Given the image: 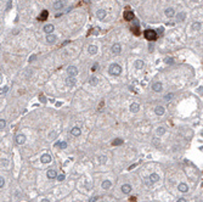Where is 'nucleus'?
<instances>
[{"mask_svg":"<svg viewBox=\"0 0 203 202\" xmlns=\"http://www.w3.org/2000/svg\"><path fill=\"white\" fill-rule=\"evenodd\" d=\"M167 25H168V26H174V22H168Z\"/></svg>","mask_w":203,"mask_h":202,"instance_id":"49530a36","label":"nucleus"},{"mask_svg":"<svg viewBox=\"0 0 203 202\" xmlns=\"http://www.w3.org/2000/svg\"><path fill=\"white\" fill-rule=\"evenodd\" d=\"M57 180L58 181H63V180H65V174H60V175H57Z\"/></svg>","mask_w":203,"mask_h":202,"instance_id":"c9c22d12","label":"nucleus"},{"mask_svg":"<svg viewBox=\"0 0 203 202\" xmlns=\"http://www.w3.org/2000/svg\"><path fill=\"white\" fill-rule=\"evenodd\" d=\"M96 17H97L99 20H103V18L106 17V11H105V10H99V11L96 12Z\"/></svg>","mask_w":203,"mask_h":202,"instance_id":"5701e85b","label":"nucleus"},{"mask_svg":"<svg viewBox=\"0 0 203 202\" xmlns=\"http://www.w3.org/2000/svg\"><path fill=\"white\" fill-rule=\"evenodd\" d=\"M173 98H174V94H167V95L164 96V100H165V101H167V102H168V101H170V100H172Z\"/></svg>","mask_w":203,"mask_h":202,"instance_id":"7c9ffc66","label":"nucleus"},{"mask_svg":"<svg viewBox=\"0 0 203 202\" xmlns=\"http://www.w3.org/2000/svg\"><path fill=\"white\" fill-rule=\"evenodd\" d=\"M178 189H179V191H181V192H187V191H189V186H187L186 184H184V183L179 184Z\"/></svg>","mask_w":203,"mask_h":202,"instance_id":"aec40b11","label":"nucleus"},{"mask_svg":"<svg viewBox=\"0 0 203 202\" xmlns=\"http://www.w3.org/2000/svg\"><path fill=\"white\" fill-rule=\"evenodd\" d=\"M16 144L17 145H23L26 143V136L23 135V134H18L17 136H16Z\"/></svg>","mask_w":203,"mask_h":202,"instance_id":"20e7f679","label":"nucleus"},{"mask_svg":"<svg viewBox=\"0 0 203 202\" xmlns=\"http://www.w3.org/2000/svg\"><path fill=\"white\" fill-rule=\"evenodd\" d=\"M46 42L50 44H54L56 42V35H54V34H47L46 35Z\"/></svg>","mask_w":203,"mask_h":202,"instance_id":"4468645a","label":"nucleus"},{"mask_svg":"<svg viewBox=\"0 0 203 202\" xmlns=\"http://www.w3.org/2000/svg\"><path fill=\"white\" fill-rule=\"evenodd\" d=\"M97 83H99L97 77H91V78L89 79V84H90V85H97Z\"/></svg>","mask_w":203,"mask_h":202,"instance_id":"a878e982","label":"nucleus"},{"mask_svg":"<svg viewBox=\"0 0 203 202\" xmlns=\"http://www.w3.org/2000/svg\"><path fill=\"white\" fill-rule=\"evenodd\" d=\"M34 60H35V55H33V56L29 57V62H32V61H34Z\"/></svg>","mask_w":203,"mask_h":202,"instance_id":"37998d69","label":"nucleus"},{"mask_svg":"<svg viewBox=\"0 0 203 202\" xmlns=\"http://www.w3.org/2000/svg\"><path fill=\"white\" fill-rule=\"evenodd\" d=\"M162 88H163V85H162V83L160 82H156V83H153L152 84V90L153 91H162Z\"/></svg>","mask_w":203,"mask_h":202,"instance_id":"1a4fd4ad","label":"nucleus"},{"mask_svg":"<svg viewBox=\"0 0 203 202\" xmlns=\"http://www.w3.org/2000/svg\"><path fill=\"white\" fill-rule=\"evenodd\" d=\"M40 202H50V201H49L47 199H44V200H42V201H40Z\"/></svg>","mask_w":203,"mask_h":202,"instance_id":"de8ad7c7","label":"nucleus"},{"mask_svg":"<svg viewBox=\"0 0 203 202\" xmlns=\"http://www.w3.org/2000/svg\"><path fill=\"white\" fill-rule=\"evenodd\" d=\"M65 4H66V0H58L54 4V9L55 10H61L65 7Z\"/></svg>","mask_w":203,"mask_h":202,"instance_id":"39448f33","label":"nucleus"},{"mask_svg":"<svg viewBox=\"0 0 203 202\" xmlns=\"http://www.w3.org/2000/svg\"><path fill=\"white\" fill-rule=\"evenodd\" d=\"M111 186H112V183H111L110 180H105V181H102V189L108 190Z\"/></svg>","mask_w":203,"mask_h":202,"instance_id":"b1692460","label":"nucleus"},{"mask_svg":"<svg viewBox=\"0 0 203 202\" xmlns=\"http://www.w3.org/2000/svg\"><path fill=\"white\" fill-rule=\"evenodd\" d=\"M148 179H150V181H151V183H157V181L159 180V175H158V174H156V173H152L151 175H150V178H148Z\"/></svg>","mask_w":203,"mask_h":202,"instance_id":"2eb2a0df","label":"nucleus"},{"mask_svg":"<svg viewBox=\"0 0 203 202\" xmlns=\"http://www.w3.org/2000/svg\"><path fill=\"white\" fill-rule=\"evenodd\" d=\"M97 32H99V28H94V29H92V34H97Z\"/></svg>","mask_w":203,"mask_h":202,"instance_id":"a19ab883","label":"nucleus"},{"mask_svg":"<svg viewBox=\"0 0 203 202\" xmlns=\"http://www.w3.org/2000/svg\"><path fill=\"white\" fill-rule=\"evenodd\" d=\"M46 175H47L49 179H55V178H57V174H56V172H55L54 169H49L47 173H46Z\"/></svg>","mask_w":203,"mask_h":202,"instance_id":"dca6fc26","label":"nucleus"},{"mask_svg":"<svg viewBox=\"0 0 203 202\" xmlns=\"http://www.w3.org/2000/svg\"><path fill=\"white\" fill-rule=\"evenodd\" d=\"M75 79H74V77H68L67 79H66V84L68 85V87H73L74 84H75Z\"/></svg>","mask_w":203,"mask_h":202,"instance_id":"6ab92c4d","label":"nucleus"},{"mask_svg":"<svg viewBox=\"0 0 203 202\" xmlns=\"http://www.w3.org/2000/svg\"><path fill=\"white\" fill-rule=\"evenodd\" d=\"M164 14H165V16H167V17L172 18V17H174V16H175V11H174V9H172V7H168V9H165Z\"/></svg>","mask_w":203,"mask_h":202,"instance_id":"9d476101","label":"nucleus"},{"mask_svg":"<svg viewBox=\"0 0 203 202\" xmlns=\"http://www.w3.org/2000/svg\"><path fill=\"white\" fill-rule=\"evenodd\" d=\"M144 35L148 42H155L157 39V33L153 30V29H146L144 32Z\"/></svg>","mask_w":203,"mask_h":202,"instance_id":"f257e3e1","label":"nucleus"},{"mask_svg":"<svg viewBox=\"0 0 203 202\" xmlns=\"http://www.w3.org/2000/svg\"><path fill=\"white\" fill-rule=\"evenodd\" d=\"M97 199H99V197H97V196H95V197H92V199L90 200V202H95V201H97Z\"/></svg>","mask_w":203,"mask_h":202,"instance_id":"79ce46f5","label":"nucleus"},{"mask_svg":"<svg viewBox=\"0 0 203 202\" xmlns=\"http://www.w3.org/2000/svg\"><path fill=\"white\" fill-rule=\"evenodd\" d=\"M67 73L69 74V77H75L78 74V68L75 66H69L67 68Z\"/></svg>","mask_w":203,"mask_h":202,"instance_id":"7ed1b4c3","label":"nucleus"},{"mask_svg":"<svg viewBox=\"0 0 203 202\" xmlns=\"http://www.w3.org/2000/svg\"><path fill=\"white\" fill-rule=\"evenodd\" d=\"M185 18H186V14L185 12H180V14L176 15V22H182Z\"/></svg>","mask_w":203,"mask_h":202,"instance_id":"4be33fe9","label":"nucleus"},{"mask_svg":"<svg viewBox=\"0 0 203 202\" xmlns=\"http://www.w3.org/2000/svg\"><path fill=\"white\" fill-rule=\"evenodd\" d=\"M5 126H6V122H5V119L1 118V119H0V129L2 130L4 128H5Z\"/></svg>","mask_w":203,"mask_h":202,"instance_id":"473e14b6","label":"nucleus"},{"mask_svg":"<svg viewBox=\"0 0 203 202\" xmlns=\"http://www.w3.org/2000/svg\"><path fill=\"white\" fill-rule=\"evenodd\" d=\"M200 28H201V23H200V22H195V23L192 25V29H193V30H198Z\"/></svg>","mask_w":203,"mask_h":202,"instance_id":"c756f323","label":"nucleus"},{"mask_svg":"<svg viewBox=\"0 0 203 202\" xmlns=\"http://www.w3.org/2000/svg\"><path fill=\"white\" fill-rule=\"evenodd\" d=\"M71 134H72L73 136H79V135H80V129H79L78 127H74V128H72V130H71Z\"/></svg>","mask_w":203,"mask_h":202,"instance_id":"393cba45","label":"nucleus"},{"mask_svg":"<svg viewBox=\"0 0 203 202\" xmlns=\"http://www.w3.org/2000/svg\"><path fill=\"white\" fill-rule=\"evenodd\" d=\"M56 146H60L61 149H66V147H67V143H66V141H61V143L56 144Z\"/></svg>","mask_w":203,"mask_h":202,"instance_id":"2f4dec72","label":"nucleus"},{"mask_svg":"<svg viewBox=\"0 0 203 202\" xmlns=\"http://www.w3.org/2000/svg\"><path fill=\"white\" fill-rule=\"evenodd\" d=\"M156 131H157L158 135H163V134L165 133V128H163V127H158V128L156 129Z\"/></svg>","mask_w":203,"mask_h":202,"instance_id":"cd10ccee","label":"nucleus"},{"mask_svg":"<svg viewBox=\"0 0 203 202\" xmlns=\"http://www.w3.org/2000/svg\"><path fill=\"white\" fill-rule=\"evenodd\" d=\"M134 17H135V16H134V12H133V11H125V12H124V20H125V21H133Z\"/></svg>","mask_w":203,"mask_h":202,"instance_id":"6e6552de","label":"nucleus"},{"mask_svg":"<svg viewBox=\"0 0 203 202\" xmlns=\"http://www.w3.org/2000/svg\"><path fill=\"white\" fill-rule=\"evenodd\" d=\"M139 110H140V105H139L137 102H133L130 105V111L133 113H136Z\"/></svg>","mask_w":203,"mask_h":202,"instance_id":"9b49d317","label":"nucleus"},{"mask_svg":"<svg viewBox=\"0 0 203 202\" xmlns=\"http://www.w3.org/2000/svg\"><path fill=\"white\" fill-rule=\"evenodd\" d=\"M108 72L111 73L112 76H119L122 73V67L118 63H112L108 68Z\"/></svg>","mask_w":203,"mask_h":202,"instance_id":"f03ea898","label":"nucleus"},{"mask_svg":"<svg viewBox=\"0 0 203 202\" xmlns=\"http://www.w3.org/2000/svg\"><path fill=\"white\" fill-rule=\"evenodd\" d=\"M130 29H131V32L135 34V35H139L140 34V27H139V22H135L133 26L130 27Z\"/></svg>","mask_w":203,"mask_h":202,"instance_id":"0eeeda50","label":"nucleus"},{"mask_svg":"<svg viewBox=\"0 0 203 202\" xmlns=\"http://www.w3.org/2000/svg\"><path fill=\"white\" fill-rule=\"evenodd\" d=\"M123 144V140L122 139H114V141H112V145L113 146H118V145Z\"/></svg>","mask_w":203,"mask_h":202,"instance_id":"c85d7f7f","label":"nucleus"},{"mask_svg":"<svg viewBox=\"0 0 203 202\" xmlns=\"http://www.w3.org/2000/svg\"><path fill=\"white\" fill-rule=\"evenodd\" d=\"M192 1H193V2H197V1H198V0H192Z\"/></svg>","mask_w":203,"mask_h":202,"instance_id":"09e8293b","label":"nucleus"},{"mask_svg":"<svg viewBox=\"0 0 203 202\" xmlns=\"http://www.w3.org/2000/svg\"><path fill=\"white\" fill-rule=\"evenodd\" d=\"M176 202H187V200H186V199H184V197H180V199H179Z\"/></svg>","mask_w":203,"mask_h":202,"instance_id":"58836bf2","label":"nucleus"},{"mask_svg":"<svg viewBox=\"0 0 203 202\" xmlns=\"http://www.w3.org/2000/svg\"><path fill=\"white\" fill-rule=\"evenodd\" d=\"M124 1H129V0H124Z\"/></svg>","mask_w":203,"mask_h":202,"instance_id":"8fccbe9b","label":"nucleus"},{"mask_svg":"<svg viewBox=\"0 0 203 202\" xmlns=\"http://www.w3.org/2000/svg\"><path fill=\"white\" fill-rule=\"evenodd\" d=\"M11 4H12V2L10 1V2H9V5H7V10H10V7H11Z\"/></svg>","mask_w":203,"mask_h":202,"instance_id":"a18cd8bd","label":"nucleus"},{"mask_svg":"<svg viewBox=\"0 0 203 202\" xmlns=\"http://www.w3.org/2000/svg\"><path fill=\"white\" fill-rule=\"evenodd\" d=\"M136 166H137V163H134V164H131L130 167H129V171H131V169H133V168H135V167H136Z\"/></svg>","mask_w":203,"mask_h":202,"instance_id":"ea45409f","label":"nucleus"},{"mask_svg":"<svg viewBox=\"0 0 203 202\" xmlns=\"http://www.w3.org/2000/svg\"><path fill=\"white\" fill-rule=\"evenodd\" d=\"M88 51H89L90 55H95V54L97 52V46H95V45H90V46L88 48Z\"/></svg>","mask_w":203,"mask_h":202,"instance_id":"412c9836","label":"nucleus"},{"mask_svg":"<svg viewBox=\"0 0 203 202\" xmlns=\"http://www.w3.org/2000/svg\"><path fill=\"white\" fill-rule=\"evenodd\" d=\"M131 191V186L129 184H124V185H122V192L123 194H129Z\"/></svg>","mask_w":203,"mask_h":202,"instance_id":"a211bd4d","label":"nucleus"},{"mask_svg":"<svg viewBox=\"0 0 203 202\" xmlns=\"http://www.w3.org/2000/svg\"><path fill=\"white\" fill-rule=\"evenodd\" d=\"M135 67H136L137 70H141V68L144 67V61H141V60L135 61Z\"/></svg>","mask_w":203,"mask_h":202,"instance_id":"bb28decb","label":"nucleus"},{"mask_svg":"<svg viewBox=\"0 0 203 202\" xmlns=\"http://www.w3.org/2000/svg\"><path fill=\"white\" fill-rule=\"evenodd\" d=\"M39 99H40V101H42V102H46V101H45V98H44V96H42V95H40V98H39Z\"/></svg>","mask_w":203,"mask_h":202,"instance_id":"c03bdc74","label":"nucleus"},{"mask_svg":"<svg viewBox=\"0 0 203 202\" xmlns=\"http://www.w3.org/2000/svg\"><path fill=\"white\" fill-rule=\"evenodd\" d=\"M165 62H167L168 65H173V63H174V60L172 57H167L165 58Z\"/></svg>","mask_w":203,"mask_h":202,"instance_id":"f704fd0d","label":"nucleus"},{"mask_svg":"<svg viewBox=\"0 0 203 202\" xmlns=\"http://www.w3.org/2000/svg\"><path fill=\"white\" fill-rule=\"evenodd\" d=\"M120 51H122V46H120L119 43H116V44L112 45V52H113V54L118 55V54H120Z\"/></svg>","mask_w":203,"mask_h":202,"instance_id":"423d86ee","label":"nucleus"},{"mask_svg":"<svg viewBox=\"0 0 203 202\" xmlns=\"http://www.w3.org/2000/svg\"><path fill=\"white\" fill-rule=\"evenodd\" d=\"M4 184H5V179L2 178V177H0V188L2 189V186H4Z\"/></svg>","mask_w":203,"mask_h":202,"instance_id":"e433bc0d","label":"nucleus"},{"mask_svg":"<svg viewBox=\"0 0 203 202\" xmlns=\"http://www.w3.org/2000/svg\"><path fill=\"white\" fill-rule=\"evenodd\" d=\"M7 90H9V87H4L2 89H1V94H5Z\"/></svg>","mask_w":203,"mask_h":202,"instance_id":"4c0bfd02","label":"nucleus"},{"mask_svg":"<svg viewBox=\"0 0 203 202\" xmlns=\"http://www.w3.org/2000/svg\"><path fill=\"white\" fill-rule=\"evenodd\" d=\"M51 156L50 155H47V153H45V155H43L42 157H40V161H42V163H50L51 162Z\"/></svg>","mask_w":203,"mask_h":202,"instance_id":"ddd939ff","label":"nucleus"},{"mask_svg":"<svg viewBox=\"0 0 203 202\" xmlns=\"http://www.w3.org/2000/svg\"><path fill=\"white\" fill-rule=\"evenodd\" d=\"M47 17V11L46 10H44L43 12H42V16H40V20H45Z\"/></svg>","mask_w":203,"mask_h":202,"instance_id":"72a5a7b5","label":"nucleus"},{"mask_svg":"<svg viewBox=\"0 0 203 202\" xmlns=\"http://www.w3.org/2000/svg\"><path fill=\"white\" fill-rule=\"evenodd\" d=\"M43 29H44V32H45V33H47V34H51V33L54 32L55 27H54L52 25H45Z\"/></svg>","mask_w":203,"mask_h":202,"instance_id":"f8f14e48","label":"nucleus"},{"mask_svg":"<svg viewBox=\"0 0 203 202\" xmlns=\"http://www.w3.org/2000/svg\"><path fill=\"white\" fill-rule=\"evenodd\" d=\"M155 112H156V115L162 116V115H164L165 110H164V107H163V106H157V107L155 108Z\"/></svg>","mask_w":203,"mask_h":202,"instance_id":"f3484780","label":"nucleus"}]
</instances>
